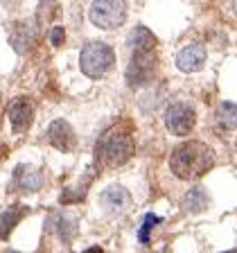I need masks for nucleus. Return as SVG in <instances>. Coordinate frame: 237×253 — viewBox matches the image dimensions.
<instances>
[{
	"label": "nucleus",
	"instance_id": "obj_2",
	"mask_svg": "<svg viewBox=\"0 0 237 253\" xmlns=\"http://www.w3.org/2000/svg\"><path fill=\"white\" fill-rule=\"evenodd\" d=\"M97 156L109 168H120V165H124L133 156V138L129 136L126 129L113 126V129H109L102 136L100 147H97Z\"/></svg>",
	"mask_w": 237,
	"mask_h": 253
},
{
	"label": "nucleus",
	"instance_id": "obj_1",
	"mask_svg": "<svg viewBox=\"0 0 237 253\" xmlns=\"http://www.w3.org/2000/svg\"><path fill=\"white\" fill-rule=\"evenodd\" d=\"M215 163V154L208 145L199 140L185 142L181 147H176L172 152V158H169V168L172 172L183 181H192L203 176L208 169Z\"/></svg>",
	"mask_w": 237,
	"mask_h": 253
},
{
	"label": "nucleus",
	"instance_id": "obj_4",
	"mask_svg": "<svg viewBox=\"0 0 237 253\" xmlns=\"http://www.w3.org/2000/svg\"><path fill=\"white\" fill-rule=\"evenodd\" d=\"M90 21L102 30H116L126 21V2L124 0H93Z\"/></svg>",
	"mask_w": 237,
	"mask_h": 253
},
{
	"label": "nucleus",
	"instance_id": "obj_15",
	"mask_svg": "<svg viewBox=\"0 0 237 253\" xmlns=\"http://www.w3.org/2000/svg\"><path fill=\"white\" fill-rule=\"evenodd\" d=\"M208 195H205V190L203 188H192L185 195L183 199V206H185V211L188 212H203L205 208H208Z\"/></svg>",
	"mask_w": 237,
	"mask_h": 253
},
{
	"label": "nucleus",
	"instance_id": "obj_8",
	"mask_svg": "<svg viewBox=\"0 0 237 253\" xmlns=\"http://www.w3.org/2000/svg\"><path fill=\"white\" fill-rule=\"evenodd\" d=\"M34 116V106L27 97H16L9 104V125L14 131H25Z\"/></svg>",
	"mask_w": 237,
	"mask_h": 253
},
{
	"label": "nucleus",
	"instance_id": "obj_16",
	"mask_svg": "<svg viewBox=\"0 0 237 253\" xmlns=\"http://www.w3.org/2000/svg\"><path fill=\"white\" fill-rule=\"evenodd\" d=\"M235 104L233 102H221L219 109H217V122H219V129L224 131H233L235 129Z\"/></svg>",
	"mask_w": 237,
	"mask_h": 253
},
{
	"label": "nucleus",
	"instance_id": "obj_9",
	"mask_svg": "<svg viewBox=\"0 0 237 253\" xmlns=\"http://www.w3.org/2000/svg\"><path fill=\"white\" fill-rule=\"evenodd\" d=\"M47 138L61 152H70L75 147V131L66 120H54L50 125V129H47Z\"/></svg>",
	"mask_w": 237,
	"mask_h": 253
},
{
	"label": "nucleus",
	"instance_id": "obj_6",
	"mask_svg": "<svg viewBox=\"0 0 237 253\" xmlns=\"http://www.w3.org/2000/svg\"><path fill=\"white\" fill-rule=\"evenodd\" d=\"M154 70H156V57L152 52H136L133 54V61L126 70V82L131 86H142L145 82L154 77Z\"/></svg>",
	"mask_w": 237,
	"mask_h": 253
},
{
	"label": "nucleus",
	"instance_id": "obj_17",
	"mask_svg": "<svg viewBox=\"0 0 237 253\" xmlns=\"http://www.w3.org/2000/svg\"><path fill=\"white\" fill-rule=\"evenodd\" d=\"M57 231L59 235H61L63 242H70L75 235V231H77V224H75V219H70V217H59L57 219Z\"/></svg>",
	"mask_w": 237,
	"mask_h": 253
},
{
	"label": "nucleus",
	"instance_id": "obj_5",
	"mask_svg": "<svg viewBox=\"0 0 237 253\" xmlns=\"http://www.w3.org/2000/svg\"><path fill=\"white\" fill-rule=\"evenodd\" d=\"M197 122V113L190 104H172L165 113V125L174 136H188Z\"/></svg>",
	"mask_w": 237,
	"mask_h": 253
},
{
	"label": "nucleus",
	"instance_id": "obj_12",
	"mask_svg": "<svg viewBox=\"0 0 237 253\" xmlns=\"http://www.w3.org/2000/svg\"><path fill=\"white\" fill-rule=\"evenodd\" d=\"M14 183H16V188H21V190L37 192L43 185V174L37 168H32V165H18L14 174Z\"/></svg>",
	"mask_w": 237,
	"mask_h": 253
},
{
	"label": "nucleus",
	"instance_id": "obj_14",
	"mask_svg": "<svg viewBox=\"0 0 237 253\" xmlns=\"http://www.w3.org/2000/svg\"><path fill=\"white\" fill-rule=\"evenodd\" d=\"M25 212H27L25 206H11V208H7V211L0 215V240H7V237H9V233L18 226V221L25 217Z\"/></svg>",
	"mask_w": 237,
	"mask_h": 253
},
{
	"label": "nucleus",
	"instance_id": "obj_21",
	"mask_svg": "<svg viewBox=\"0 0 237 253\" xmlns=\"http://www.w3.org/2000/svg\"><path fill=\"white\" fill-rule=\"evenodd\" d=\"M226 253H235V249H231V251H226Z\"/></svg>",
	"mask_w": 237,
	"mask_h": 253
},
{
	"label": "nucleus",
	"instance_id": "obj_20",
	"mask_svg": "<svg viewBox=\"0 0 237 253\" xmlns=\"http://www.w3.org/2000/svg\"><path fill=\"white\" fill-rule=\"evenodd\" d=\"M84 253H104V251H102L100 247H90V249H86Z\"/></svg>",
	"mask_w": 237,
	"mask_h": 253
},
{
	"label": "nucleus",
	"instance_id": "obj_19",
	"mask_svg": "<svg viewBox=\"0 0 237 253\" xmlns=\"http://www.w3.org/2000/svg\"><path fill=\"white\" fill-rule=\"evenodd\" d=\"M63 41H66V30H63V27H54V30H50V43H52L54 47H59Z\"/></svg>",
	"mask_w": 237,
	"mask_h": 253
},
{
	"label": "nucleus",
	"instance_id": "obj_7",
	"mask_svg": "<svg viewBox=\"0 0 237 253\" xmlns=\"http://www.w3.org/2000/svg\"><path fill=\"white\" fill-rule=\"evenodd\" d=\"M100 206L109 215H120L131 206V195L122 185H109L100 195Z\"/></svg>",
	"mask_w": 237,
	"mask_h": 253
},
{
	"label": "nucleus",
	"instance_id": "obj_10",
	"mask_svg": "<svg viewBox=\"0 0 237 253\" xmlns=\"http://www.w3.org/2000/svg\"><path fill=\"white\" fill-rule=\"evenodd\" d=\"M34 27L30 23H14L11 25V34H9V43L18 54H25L34 47Z\"/></svg>",
	"mask_w": 237,
	"mask_h": 253
},
{
	"label": "nucleus",
	"instance_id": "obj_13",
	"mask_svg": "<svg viewBox=\"0 0 237 253\" xmlns=\"http://www.w3.org/2000/svg\"><path fill=\"white\" fill-rule=\"evenodd\" d=\"M129 47L133 50V54L152 52L154 47H156V37H154L147 27H136V30L129 34Z\"/></svg>",
	"mask_w": 237,
	"mask_h": 253
},
{
	"label": "nucleus",
	"instance_id": "obj_3",
	"mask_svg": "<svg viewBox=\"0 0 237 253\" xmlns=\"http://www.w3.org/2000/svg\"><path fill=\"white\" fill-rule=\"evenodd\" d=\"M116 63V52L113 47L106 45L102 41H90L81 47V54H79V68L86 77L90 79H100L113 68Z\"/></svg>",
	"mask_w": 237,
	"mask_h": 253
},
{
	"label": "nucleus",
	"instance_id": "obj_18",
	"mask_svg": "<svg viewBox=\"0 0 237 253\" xmlns=\"http://www.w3.org/2000/svg\"><path fill=\"white\" fill-rule=\"evenodd\" d=\"M160 217H156V215H145V221H142V226H140V231H138V240H140L142 244H149V231H152L156 224H160Z\"/></svg>",
	"mask_w": 237,
	"mask_h": 253
},
{
	"label": "nucleus",
	"instance_id": "obj_11",
	"mask_svg": "<svg viewBox=\"0 0 237 253\" xmlns=\"http://www.w3.org/2000/svg\"><path fill=\"white\" fill-rule=\"evenodd\" d=\"M205 61V50L203 45H188L183 47L179 52V57H176V66H179L183 73H195V70H199L201 66H203Z\"/></svg>",
	"mask_w": 237,
	"mask_h": 253
}]
</instances>
